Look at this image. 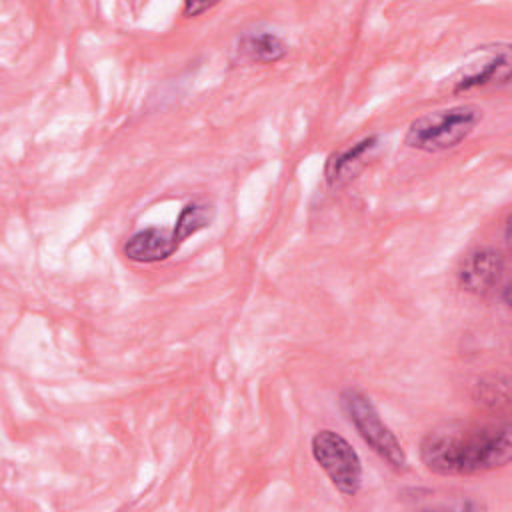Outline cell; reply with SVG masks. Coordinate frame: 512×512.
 Segmentation results:
<instances>
[{
	"label": "cell",
	"mask_w": 512,
	"mask_h": 512,
	"mask_svg": "<svg viewBox=\"0 0 512 512\" xmlns=\"http://www.w3.org/2000/svg\"><path fill=\"white\" fill-rule=\"evenodd\" d=\"M512 458L508 420L486 424H448L420 440L422 464L438 476H474L502 468Z\"/></svg>",
	"instance_id": "6da1fadb"
},
{
	"label": "cell",
	"mask_w": 512,
	"mask_h": 512,
	"mask_svg": "<svg viewBox=\"0 0 512 512\" xmlns=\"http://www.w3.org/2000/svg\"><path fill=\"white\" fill-rule=\"evenodd\" d=\"M510 84V50L508 46H500L490 58L476 62L460 72L454 80L452 92H468L472 88L484 86H508Z\"/></svg>",
	"instance_id": "52a82bcc"
},
{
	"label": "cell",
	"mask_w": 512,
	"mask_h": 512,
	"mask_svg": "<svg viewBox=\"0 0 512 512\" xmlns=\"http://www.w3.org/2000/svg\"><path fill=\"white\" fill-rule=\"evenodd\" d=\"M214 4H208V2H184L182 4V14L192 18V16H200L204 12H208Z\"/></svg>",
	"instance_id": "7c38bea8"
},
{
	"label": "cell",
	"mask_w": 512,
	"mask_h": 512,
	"mask_svg": "<svg viewBox=\"0 0 512 512\" xmlns=\"http://www.w3.org/2000/svg\"><path fill=\"white\" fill-rule=\"evenodd\" d=\"M238 52L256 64H274L288 54L286 42L270 30L244 32L238 38Z\"/></svg>",
	"instance_id": "9c48e42d"
},
{
	"label": "cell",
	"mask_w": 512,
	"mask_h": 512,
	"mask_svg": "<svg viewBox=\"0 0 512 512\" xmlns=\"http://www.w3.org/2000/svg\"><path fill=\"white\" fill-rule=\"evenodd\" d=\"M474 400L488 412H504L510 406V380L506 376L482 378L474 386Z\"/></svg>",
	"instance_id": "8fae6325"
},
{
	"label": "cell",
	"mask_w": 512,
	"mask_h": 512,
	"mask_svg": "<svg viewBox=\"0 0 512 512\" xmlns=\"http://www.w3.org/2000/svg\"><path fill=\"white\" fill-rule=\"evenodd\" d=\"M380 146L378 134H368L344 148L334 150L324 166V180L330 188L346 186L366 164L372 152Z\"/></svg>",
	"instance_id": "8992f818"
},
{
	"label": "cell",
	"mask_w": 512,
	"mask_h": 512,
	"mask_svg": "<svg viewBox=\"0 0 512 512\" xmlns=\"http://www.w3.org/2000/svg\"><path fill=\"white\" fill-rule=\"evenodd\" d=\"M338 404L358 436L368 444L374 454H378L386 462L388 468L398 474L408 470V456L400 440L384 424L370 396H366L358 388H344L338 396Z\"/></svg>",
	"instance_id": "3957f363"
},
{
	"label": "cell",
	"mask_w": 512,
	"mask_h": 512,
	"mask_svg": "<svg viewBox=\"0 0 512 512\" xmlns=\"http://www.w3.org/2000/svg\"><path fill=\"white\" fill-rule=\"evenodd\" d=\"M176 242L172 230L164 228H142L128 236L122 246V252L128 260L138 264H156L168 260L176 252Z\"/></svg>",
	"instance_id": "ba28073f"
},
{
	"label": "cell",
	"mask_w": 512,
	"mask_h": 512,
	"mask_svg": "<svg viewBox=\"0 0 512 512\" xmlns=\"http://www.w3.org/2000/svg\"><path fill=\"white\" fill-rule=\"evenodd\" d=\"M214 220V208L210 204L204 202H188L174 224L172 236L176 242V248H180L192 234L200 232L202 228L210 226V222Z\"/></svg>",
	"instance_id": "30bf717a"
},
{
	"label": "cell",
	"mask_w": 512,
	"mask_h": 512,
	"mask_svg": "<svg viewBox=\"0 0 512 512\" xmlns=\"http://www.w3.org/2000/svg\"><path fill=\"white\" fill-rule=\"evenodd\" d=\"M482 120L476 104H456L414 118L406 130L404 144L420 152H444L462 144Z\"/></svg>",
	"instance_id": "7a4b0ae2"
},
{
	"label": "cell",
	"mask_w": 512,
	"mask_h": 512,
	"mask_svg": "<svg viewBox=\"0 0 512 512\" xmlns=\"http://www.w3.org/2000/svg\"><path fill=\"white\" fill-rule=\"evenodd\" d=\"M312 458L344 496H356L362 486V460L352 444L334 430H318L310 440Z\"/></svg>",
	"instance_id": "277c9868"
},
{
	"label": "cell",
	"mask_w": 512,
	"mask_h": 512,
	"mask_svg": "<svg viewBox=\"0 0 512 512\" xmlns=\"http://www.w3.org/2000/svg\"><path fill=\"white\" fill-rule=\"evenodd\" d=\"M504 272L506 258L502 250L494 246H476L460 260L456 282L464 292L480 298H496V292L504 282Z\"/></svg>",
	"instance_id": "5b68a950"
}]
</instances>
